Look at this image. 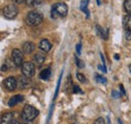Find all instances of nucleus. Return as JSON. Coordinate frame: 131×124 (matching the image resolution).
<instances>
[{
    "instance_id": "obj_18",
    "label": "nucleus",
    "mask_w": 131,
    "mask_h": 124,
    "mask_svg": "<svg viewBox=\"0 0 131 124\" xmlns=\"http://www.w3.org/2000/svg\"><path fill=\"white\" fill-rule=\"evenodd\" d=\"M124 8L129 14H131V0H125L124 1Z\"/></svg>"
},
{
    "instance_id": "obj_20",
    "label": "nucleus",
    "mask_w": 131,
    "mask_h": 124,
    "mask_svg": "<svg viewBox=\"0 0 131 124\" xmlns=\"http://www.w3.org/2000/svg\"><path fill=\"white\" fill-rule=\"evenodd\" d=\"M96 81L100 83V84H106L107 83V80L102 76H99V75H96Z\"/></svg>"
},
{
    "instance_id": "obj_32",
    "label": "nucleus",
    "mask_w": 131,
    "mask_h": 124,
    "mask_svg": "<svg viewBox=\"0 0 131 124\" xmlns=\"http://www.w3.org/2000/svg\"><path fill=\"white\" fill-rule=\"evenodd\" d=\"M97 3H98V5H100V4H101V1H100V0H97Z\"/></svg>"
},
{
    "instance_id": "obj_17",
    "label": "nucleus",
    "mask_w": 131,
    "mask_h": 124,
    "mask_svg": "<svg viewBox=\"0 0 131 124\" xmlns=\"http://www.w3.org/2000/svg\"><path fill=\"white\" fill-rule=\"evenodd\" d=\"M40 78L42 79V80H48L50 76V69L48 68V69H46V70H43V71H41V73H40Z\"/></svg>"
},
{
    "instance_id": "obj_19",
    "label": "nucleus",
    "mask_w": 131,
    "mask_h": 124,
    "mask_svg": "<svg viewBox=\"0 0 131 124\" xmlns=\"http://www.w3.org/2000/svg\"><path fill=\"white\" fill-rule=\"evenodd\" d=\"M88 2H89V0H83L82 3H81V9H82L84 12H87V13H88V9H87Z\"/></svg>"
},
{
    "instance_id": "obj_10",
    "label": "nucleus",
    "mask_w": 131,
    "mask_h": 124,
    "mask_svg": "<svg viewBox=\"0 0 131 124\" xmlns=\"http://www.w3.org/2000/svg\"><path fill=\"white\" fill-rule=\"evenodd\" d=\"M22 101H23V97H22L21 95H15V96H13V97L9 100L8 105H9V107H13V106H15L16 104L22 102Z\"/></svg>"
},
{
    "instance_id": "obj_13",
    "label": "nucleus",
    "mask_w": 131,
    "mask_h": 124,
    "mask_svg": "<svg viewBox=\"0 0 131 124\" xmlns=\"http://www.w3.org/2000/svg\"><path fill=\"white\" fill-rule=\"evenodd\" d=\"M33 60H34V62H35L36 65H41V64H43L45 60H46V58H45V56H43L42 54L38 53V54H36V55L34 56Z\"/></svg>"
},
{
    "instance_id": "obj_16",
    "label": "nucleus",
    "mask_w": 131,
    "mask_h": 124,
    "mask_svg": "<svg viewBox=\"0 0 131 124\" xmlns=\"http://www.w3.org/2000/svg\"><path fill=\"white\" fill-rule=\"evenodd\" d=\"M42 2H43V0H26L27 5L30 7H36V6L40 5Z\"/></svg>"
},
{
    "instance_id": "obj_28",
    "label": "nucleus",
    "mask_w": 131,
    "mask_h": 124,
    "mask_svg": "<svg viewBox=\"0 0 131 124\" xmlns=\"http://www.w3.org/2000/svg\"><path fill=\"white\" fill-rule=\"evenodd\" d=\"M13 2H15V3H22L24 0H12Z\"/></svg>"
},
{
    "instance_id": "obj_31",
    "label": "nucleus",
    "mask_w": 131,
    "mask_h": 124,
    "mask_svg": "<svg viewBox=\"0 0 131 124\" xmlns=\"http://www.w3.org/2000/svg\"><path fill=\"white\" fill-rule=\"evenodd\" d=\"M115 59H116V60H119V56H117V55H115Z\"/></svg>"
},
{
    "instance_id": "obj_11",
    "label": "nucleus",
    "mask_w": 131,
    "mask_h": 124,
    "mask_svg": "<svg viewBox=\"0 0 131 124\" xmlns=\"http://www.w3.org/2000/svg\"><path fill=\"white\" fill-rule=\"evenodd\" d=\"M39 48H40L42 51L48 53V51L50 50V48H51V44L49 43L48 39H42V40L40 42V44H39Z\"/></svg>"
},
{
    "instance_id": "obj_25",
    "label": "nucleus",
    "mask_w": 131,
    "mask_h": 124,
    "mask_svg": "<svg viewBox=\"0 0 131 124\" xmlns=\"http://www.w3.org/2000/svg\"><path fill=\"white\" fill-rule=\"evenodd\" d=\"M112 96L114 98H119V97H121V94L119 93V92H117V91H113L112 92Z\"/></svg>"
},
{
    "instance_id": "obj_22",
    "label": "nucleus",
    "mask_w": 131,
    "mask_h": 124,
    "mask_svg": "<svg viewBox=\"0 0 131 124\" xmlns=\"http://www.w3.org/2000/svg\"><path fill=\"white\" fill-rule=\"evenodd\" d=\"M77 78L81 82H86V78L84 77V75H82V74H77Z\"/></svg>"
},
{
    "instance_id": "obj_27",
    "label": "nucleus",
    "mask_w": 131,
    "mask_h": 124,
    "mask_svg": "<svg viewBox=\"0 0 131 124\" xmlns=\"http://www.w3.org/2000/svg\"><path fill=\"white\" fill-rule=\"evenodd\" d=\"M1 71H2V72H4V71H7V67H6L5 65H3V66H2V69H1Z\"/></svg>"
},
{
    "instance_id": "obj_7",
    "label": "nucleus",
    "mask_w": 131,
    "mask_h": 124,
    "mask_svg": "<svg viewBox=\"0 0 131 124\" xmlns=\"http://www.w3.org/2000/svg\"><path fill=\"white\" fill-rule=\"evenodd\" d=\"M17 86H18V82H17V80L15 78L9 77L4 81V87H5L8 91H13V90H15Z\"/></svg>"
},
{
    "instance_id": "obj_1",
    "label": "nucleus",
    "mask_w": 131,
    "mask_h": 124,
    "mask_svg": "<svg viewBox=\"0 0 131 124\" xmlns=\"http://www.w3.org/2000/svg\"><path fill=\"white\" fill-rule=\"evenodd\" d=\"M68 14V6L64 2L56 3L51 8V17L52 18H62Z\"/></svg>"
},
{
    "instance_id": "obj_6",
    "label": "nucleus",
    "mask_w": 131,
    "mask_h": 124,
    "mask_svg": "<svg viewBox=\"0 0 131 124\" xmlns=\"http://www.w3.org/2000/svg\"><path fill=\"white\" fill-rule=\"evenodd\" d=\"M11 57H12V61L14 63V65L16 67H20L21 65H23V56H22V53L19 50V49H13L12 50V54H11Z\"/></svg>"
},
{
    "instance_id": "obj_29",
    "label": "nucleus",
    "mask_w": 131,
    "mask_h": 124,
    "mask_svg": "<svg viewBox=\"0 0 131 124\" xmlns=\"http://www.w3.org/2000/svg\"><path fill=\"white\" fill-rule=\"evenodd\" d=\"M120 89H121V92H122V94H125L124 88H123V86H122V85H120Z\"/></svg>"
},
{
    "instance_id": "obj_30",
    "label": "nucleus",
    "mask_w": 131,
    "mask_h": 124,
    "mask_svg": "<svg viewBox=\"0 0 131 124\" xmlns=\"http://www.w3.org/2000/svg\"><path fill=\"white\" fill-rule=\"evenodd\" d=\"M10 124H19V122H18L17 120H15V119H14V120H13V121H12Z\"/></svg>"
},
{
    "instance_id": "obj_33",
    "label": "nucleus",
    "mask_w": 131,
    "mask_h": 124,
    "mask_svg": "<svg viewBox=\"0 0 131 124\" xmlns=\"http://www.w3.org/2000/svg\"><path fill=\"white\" fill-rule=\"evenodd\" d=\"M129 71H130V73H131V66L129 67Z\"/></svg>"
},
{
    "instance_id": "obj_14",
    "label": "nucleus",
    "mask_w": 131,
    "mask_h": 124,
    "mask_svg": "<svg viewBox=\"0 0 131 124\" xmlns=\"http://www.w3.org/2000/svg\"><path fill=\"white\" fill-rule=\"evenodd\" d=\"M96 27H97V30H98V33L100 34V36L103 37L104 39H107L108 38V30L107 29H104L103 27H101L99 25H97Z\"/></svg>"
},
{
    "instance_id": "obj_8",
    "label": "nucleus",
    "mask_w": 131,
    "mask_h": 124,
    "mask_svg": "<svg viewBox=\"0 0 131 124\" xmlns=\"http://www.w3.org/2000/svg\"><path fill=\"white\" fill-rule=\"evenodd\" d=\"M18 86L20 89H27L31 86V81L30 78L25 77V76H21L18 79Z\"/></svg>"
},
{
    "instance_id": "obj_4",
    "label": "nucleus",
    "mask_w": 131,
    "mask_h": 124,
    "mask_svg": "<svg viewBox=\"0 0 131 124\" xmlns=\"http://www.w3.org/2000/svg\"><path fill=\"white\" fill-rule=\"evenodd\" d=\"M17 13H18V9L13 4H9L3 8V15L7 19H13L14 17H16Z\"/></svg>"
},
{
    "instance_id": "obj_26",
    "label": "nucleus",
    "mask_w": 131,
    "mask_h": 124,
    "mask_svg": "<svg viewBox=\"0 0 131 124\" xmlns=\"http://www.w3.org/2000/svg\"><path fill=\"white\" fill-rule=\"evenodd\" d=\"M81 47H82V46H81L80 44H79V45H77V47H76V48H77V53H78L79 55L81 54Z\"/></svg>"
},
{
    "instance_id": "obj_9",
    "label": "nucleus",
    "mask_w": 131,
    "mask_h": 124,
    "mask_svg": "<svg viewBox=\"0 0 131 124\" xmlns=\"http://www.w3.org/2000/svg\"><path fill=\"white\" fill-rule=\"evenodd\" d=\"M14 120V114L9 112V113H5L2 115L1 117V124H10Z\"/></svg>"
},
{
    "instance_id": "obj_15",
    "label": "nucleus",
    "mask_w": 131,
    "mask_h": 124,
    "mask_svg": "<svg viewBox=\"0 0 131 124\" xmlns=\"http://www.w3.org/2000/svg\"><path fill=\"white\" fill-rule=\"evenodd\" d=\"M123 23H124V26L127 30H131V14L124 17Z\"/></svg>"
},
{
    "instance_id": "obj_12",
    "label": "nucleus",
    "mask_w": 131,
    "mask_h": 124,
    "mask_svg": "<svg viewBox=\"0 0 131 124\" xmlns=\"http://www.w3.org/2000/svg\"><path fill=\"white\" fill-rule=\"evenodd\" d=\"M22 50H23L24 54L30 55L33 50H34V45H33L32 43H25L23 45V47H22Z\"/></svg>"
},
{
    "instance_id": "obj_21",
    "label": "nucleus",
    "mask_w": 131,
    "mask_h": 124,
    "mask_svg": "<svg viewBox=\"0 0 131 124\" xmlns=\"http://www.w3.org/2000/svg\"><path fill=\"white\" fill-rule=\"evenodd\" d=\"M125 38L128 39V40H131V30H127L125 31Z\"/></svg>"
},
{
    "instance_id": "obj_3",
    "label": "nucleus",
    "mask_w": 131,
    "mask_h": 124,
    "mask_svg": "<svg viewBox=\"0 0 131 124\" xmlns=\"http://www.w3.org/2000/svg\"><path fill=\"white\" fill-rule=\"evenodd\" d=\"M37 115H38V111L30 105L24 106V108L22 110V118L26 121H31L33 119H35Z\"/></svg>"
},
{
    "instance_id": "obj_23",
    "label": "nucleus",
    "mask_w": 131,
    "mask_h": 124,
    "mask_svg": "<svg viewBox=\"0 0 131 124\" xmlns=\"http://www.w3.org/2000/svg\"><path fill=\"white\" fill-rule=\"evenodd\" d=\"M93 124H105V120L103 118H98Z\"/></svg>"
},
{
    "instance_id": "obj_2",
    "label": "nucleus",
    "mask_w": 131,
    "mask_h": 124,
    "mask_svg": "<svg viewBox=\"0 0 131 124\" xmlns=\"http://www.w3.org/2000/svg\"><path fill=\"white\" fill-rule=\"evenodd\" d=\"M43 19V16L38 11H31L26 15V23L30 26L38 25Z\"/></svg>"
},
{
    "instance_id": "obj_24",
    "label": "nucleus",
    "mask_w": 131,
    "mask_h": 124,
    "mask_svg": "<svg viewBox=\"0 0 131 124\" xmlns=\"http://www.w3.org/2000/svg\"><path fill=\"white\" fill-rule=\"evenodd\" d=\"M74 92H75V93H82L81 89H80V88H79V86H77V85H75V86H74Z\"/></svg>"
},
{
    "instance_id": "obj_5",
    "label": "nucleus",
    "mask_w": 131,
    "mask_h": 124,
    "mask_svg": "<svg viewBox=\"0 0 131 124\" xmlns=\"http://www.w3.org/2000/svg\"><path fill=\"white\" fill-rule=\"evenodd\" d=\"M34 73H35V68H34V65L31 62H26L22 65V74H23V76L31 78L32 76H34Z\"/></svg>"
}]
</instances>
